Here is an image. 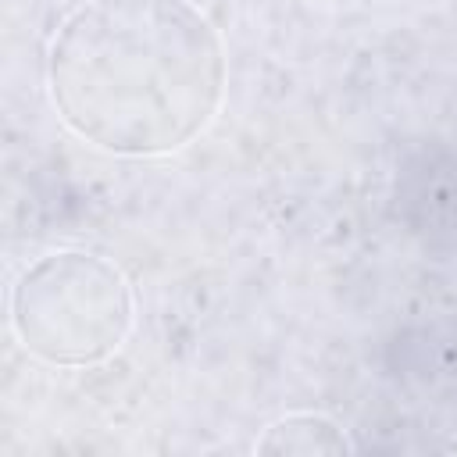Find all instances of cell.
I'll use <instances>...</instances> for the list:
<instances>
[{
  "mask_svg": "<svg viewBox=\"0 0 457 457\" xmlns=\"http://www.w3.org/2000/svg\"><path fill=\"white\" fill-rule=\"evenodd\" d=\"M11 321L21 346L46 364H96L132 328V289L118 264L89 250H54L18 278Z\"/></svg>",
  "mask_w": 457,
  "mask_h": 457,
  "instance_id": "cell-2",
  "label": "cell"
},
{
  "mask_svg": "<svg viewBox=\"0 0 457 457\" xmlns=\"http://www.w3.org/2000/svg\"><path fill=\"white\" fill-rule=\"evenodd\" d=\"M343 428L325 414H286L264 428L257 453H346Z\"/></svg>",
  "mask_w": 457,
  "mask_h": 457,
  "instance_id": "cell-3",
  "label": "cell"
},
{
  "mask_svg": "<svg viewBox=\"0 0 457 457\" xmlns=\"http://www.w3.org/2000/svg\"><path fill=\"white\" fill-rule=\"evenodd\" d=\"M46 75L75 136L118 157H157L211 125L225 50L189 0H89L61 25Z\"/></svg>",
  "mask_w": 457,
  "mask_h": 457,
  "instance_id": "cell-1",
  "label": "cell"
}]
</instances>
